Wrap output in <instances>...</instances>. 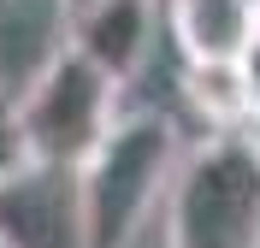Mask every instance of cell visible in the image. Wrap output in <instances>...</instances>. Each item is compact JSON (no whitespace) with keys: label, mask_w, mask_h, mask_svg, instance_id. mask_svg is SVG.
I'll use <instances>...</instances> for the list:
<instances>
[{"label":"cell","mask_w":260,"mask_h":248,"mask_svg":"<svg viewBox=\"0 0 260 248\" xmlns=\"http://www.w3.org/2000/svg\"><path fill=\"white\" fill-rule=\"evenodd\" d=\"M154 24H160V0H89L65 12V42L124 83L142 71L154 48Z\"/></svg>","instance_id":"5"},{"label":"cell","mask_w":260,"mask_h":248,"mask_svg":"<svg viewBox=\"0 0 260 248\" xmlns=\"http://www.w3.org/2000/svg\"><path fill=\"white\" fill-rule=\"evenodd\" d=\"M183 59H243L260 0H160Z\"/></svg>","instance_id":"6"},{"label":"cell","mask_w":260,"mask_h":248,"mask_svg":"<svg viewBox=\"0 0 260 248\" xmlns=\"http://www.w3.org/2000/svg\"><path fill=\"white\" fill-rule=\"evenodd\" d=\"M59 6H65V12H77V6H89V0H59Z\"/></svg>","instance_id":"12"},{"label":"cell","mask_w":260,"mask_h":248,"mask_svg":"<svg viewBox=\"0 0 260 248\" xmlns=\"http://www.w3.org/2000/svg\"><path fill=\"white\" fill-rule=\"evenodd\" d=\"M0 248H89L77 165L24 160L0 178Z\"/></svg>","instance_id":"4"},{"label":"cell","mask_w":260,"mask_h":248,"mask_svg":"<svg viewBox=\"0 0 260 248\" xmlns=\"http://www.w3.org/2000/svg\"><path fill=\"white\" fill-rule=\"evenodd\" d=\"M24 160H30V154H24V136H18V124H0V178H6V171H18Z\"/></svg>","instance_id":"8"},{"label":"cell","mask_w":260,"mask_h":248,"mask_svg":"<svg viewBox=\"0 0 260 248\" xmlns=\"http://www.w3.org/2000/svg\"><path fill=\"white\" fill-rule=\"evenodd\" d=\"M118 89L124 83L113 71H101L89 53H77L65 42L48 65L30 77V89L18 95V136H24V154L48 165H83L95 154V142L113 130L118 118Z\"/></svg>","instance_id":"3"},{"label":"cell","mask_w":260,"mask_h":248,"mask_svg":"<svg viewBox=\"0 0 260 248\" xmlns=\"http://www.w3.org/2000/svg\"><path fill=\"white\" fill-rule=\"evenodd\" d=\"M243 65H248V77H254V89H260V18H254V36H248V53H243Z\"/></svg>","instance_id":"9"},{"label":"cell","mask_w":260,"mask_h":248,"mask_svg":"<svg viewBox=\"0 0 260 248\" xmlns=\"http://www.w3.org/2000/svg\"><path fill=\"white\" fill-rule=\"evenodd\" d=\"M12 113H18V95L6 89V83H0V124H12Z\"/></svg>","instance_id":"10"},{"label":"cell","mask_w":260,"mask_h":248,"mask_svg":"<svg viewBox=\"0 0 260 248\" xmlns=\"http://www.w3.org/2000/svg\"><path fill=\"white\" fill-rule=\"evenodd\" d=\"M183 100L213 130H248V118L260 107V89H254L243 59H183Z\"/></svg>","instance_id":"7"},{"label":"cell","mask_w":260,"mask_h":248,"mask_svg":"<svg viewBox=\"0 0 260 248\" xmlns=\"http://www.w3.org/2000/svg\"><path fill=\"white\" fill-rule=\"evenodd\" d=\"M178 130L160 113H118L95 154L77 165V201L89 248H136L148 207L178 178Z\"/></svg>","instance_id":"1"},{"label":"cell","mask_w":260,"mask_h":248,"mask_svg":"<svg viewBox=\"0 0 260 248\" xmlns=\"http://www.w3.org/2000/svg\"><path fill=\"white\" fill-rule=\"evenodd\" d=\"M248 136H254V148H260V107H254V118H248Z\"/></svg>","instance_id":"11"},{"label":"cell","mask_w":260,"mask_h":248,"mask_svg":"<svg viewBox=\"0 0 260 248\" xmlns=\"http://www.w3.org/2000/svg\"><path fill=\"white\" fill-rule=\"evenodd\" d=\"M166 248H260V148L248 130H213L178 160Z\"/></svg>","instance_id":"2"}]
</instances>
